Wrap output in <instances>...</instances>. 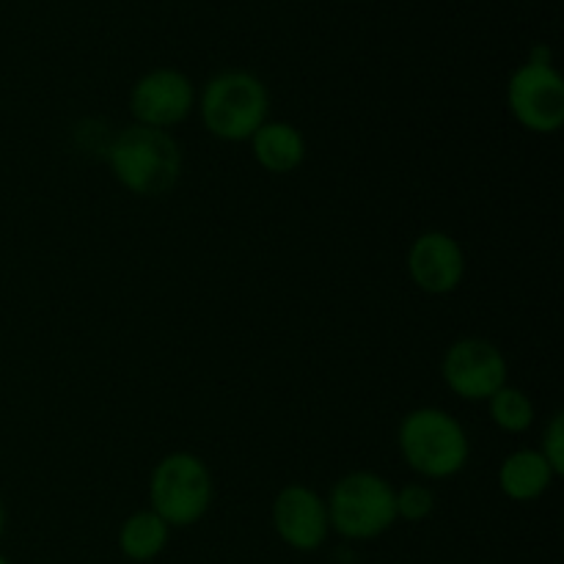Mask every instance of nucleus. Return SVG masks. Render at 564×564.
<instances>
[{"mask_svg": "<svg viewBox=\"0 0 564 564\" xmlns=\"http://www.w3.org/2000/svg\"><path fill=\"white\" fill-rule=\"evenodd\" d=\"M108 165L124 191L143 198L165 196L182 176V149L174 135L130 124L108 147Z\"/></svg>", "mask_w": 564, "mask_h": 564, "instance_id": "1", "label": "nucleus"}, {"mask_svg": "<svg viewBox=\"0 0 564 564\" xmlns=\"http://www.w3.org/2000/svg\"><path fill=\"white\" fill-rule=\"evenodd\" d=\"M204 130L218 141H251L268 121L270 91L262 77L248 69H224L204 83L198 94Z\"/></svg>", "mask_w": 564, "mask_h": 564, "instance_id": "2", "label": "nucleus"}, {"mask_svg": "<svg viewBox=\"0 0 564 564\" xmlns=\"http://www.w3.org/2000/svg\"><path fill=\"white\" fill-rule=\"evenodd\" d=\"M397 446L408 468L424 479L455 477L471 455L463 424L452 413L430 405L405 413L397 430Z\"/></svg>", "mask_w": 564, "mask_h": 564, "instance_id": "3", "label": "nucleus"}, {"mask_svg": "<svg viewBox=\"0 0 564 564\" xmlns=\"http://www.w3.org/2000/svg\"><path fill=\"white\" fill-rule=\"evenodd\" d=\"M213 474L193 452H171L154 466L149 501L169 529H185L202 521L213 507Z\"/></svg>", "mask_w": 564, "mask_h": 564, "instance_id": "4", "label": "nucleus"}, {"mask_svg": "<svg viewBox=\"0 0 564 564\" xmlns=\"http://www.w3.org/2000/svg\"><path fill=\"white\" fill-rule=\"evenodd\" d=\"M394 485L375 471L345 474L325 499L328 523L347 540H375L397 523Z\"/></svg>", "mask_w": 564, "mask_h": 564, "instance_id": "5", "label": "nucleus"}, {"mask_svg": "<svg viewBox=\"0 0 564 564\" xmlns=\"http://www.w3.org/2000/svg\"><path fill=\"white\" fill-rule=\"evenodd\" d=\"M507 108L523 130L554 135L564 124V80L554 64L518 66L507 80Z\"/></svg>", "mask_w": 564, "mask_h": 564, "instance_id": "6", "label": "nucleus"}, {"mask_svg": "<svg viewBox=\"0 0 564 564\" xmlns=\"http://www.w3.org/2000/svg\"><path fill=\"white\" fill-rule=\"evenodd\" d=\"M505 352L499 345L479 336H463L446 347L441 358V378L446 389L466 402H488L501 386H507Z\"/></svg>", "mask_w": 564, "mask_h": 564, "instance_id": "7", "label": "nucleus"}, {"mask_svg": "<svg viewBox=\"0 0 564 564\" xmlns=\"http://www.w3.org/2000/svg\"><path fill=\"white\" fill-rule=\"evenodd\" d=\"M196 108V88L182 69L158 66L135 80L130 91V113L135 124L165 130L182 124Z\"/></svg>", "mask_w": 564, "mask_h": 564, "instance_id": "8", "label": "nucleus"}, {"mask_svg": "<svg viewBox=\"0 0 564 564\" xmlns=\"http://www.w3.org/2000/svg\"><path fill=\"white\" fill-rule=\"evenodd\" d=\"M273 529L292 551L312 554L328 540V507L308 485H286L273 501Z\"/></svg>", "mask_w": 564, "mask_h": 564, "instance_id": "9", "label": "nucleus"}, {"mask_svg": "<svg viewBox=\"0 0 564 564\" xmlns=\"http://www.w3.org/2000/svg\"><path fill=\"white\" fill-rule=\"evenodd\" d=\"M408 275L427 295H452L466 279V253L446 231H422L408 248Z\"/></svg>", "mask_w": 564, "mask_h": 564, "instance_id": "10", "label": "nucleus"}, {"mask_svg": "<svg viewBox=\"0 0 564 564\" xmlns=\"http://www.w3.org/2000/svg\"><path fill=\"white\" fill-rule=\"evenodd\" d=\"M251 152L268 174H292L306 160V138L290 121H264L251 135Z\"/></svg>", "mask_w": 564, "mask_h": 564, "instance_id": "11", "label": "nucleus"}, {"mask_svg": "<svg viewBox=\"0 0 564 564\" xmlns=\"http://www.w3.org/2000/svg\"><path fill=\"white\" fill-rule=\"evenodd\" d=\"M554 468L545 463L538 449H516L505 457L499 466V488L510 501L527 505L549 494L554 485Z\"/></svg>", "mask_w": 564, "mask_h": 564, "instance_id": "12", "label": "nucleus"}, {"mask_svg": "<svg viewBox=\"0 0 564 564\" xmlns=\"http://www.w3.org/2000/svg\"><path fill=\"white\" fill-rule=\"evenodd\" d=\"M171 538V529L158 512L138 510L121 523L119 529V551L132 562H152L165 551Z\"/></svg>", "mask_w": 564, "mask_h": 564, "instance_id": "13", "label": "nucleus"}, {"mask_svg": "<svg viewBox=\"0 0 564 564\" xmlns=\"http://www.w3.org/2000/svg\"><path fill=\"white\" fill-rule=\"evenodd\" d=\"M490 419L505 433H527L534 424V402L527 391L516 389V386H501L494 397L488 400Z\"/></svg>", "mask_w": 564, "mask_h": 564, "instance_id": "14", "label": "nucleus"}, {"mask_svg": "<svg viewBox=\"0 0 564 564\" xmlns=\"http://www.w3.org/2000/svg\"><path fill=\"white\" fill-rule=\"evenodd\" d=\"M394 507H397V521H411L419 523L424 518L433 516L435 510V494L430 485L411 482L405 488L394 490Z\"/></svg>", "mask_w": 564, "mask_h": 564, "instance_id": "15", "label": "nucleus"}, {"mask_svg": "<svg viewBox=\"0 0 564 564\" xmlns=\"http://www.w3.org/2000/svg\"><path fill=\"white\" fill-rule=\"evenodd\" d=\"M538 452L545 457V463L554 468L556 477H562L564 474V416L562 413H554L551 422L545 424L543 444H540Z\"/></svg>", "mask_w": 564, "mask_h": 564, "instance_id": "16", "label": "nucleus"}, {"mask_svg": "<svg viewBox=\"0 0 564 564\" xmlns=\"http://www.w3.org/2000/svg\"><path fill=\"white\" fill-rule=\"evenodd\" d=\"M3 529H6V510H3V501H0V538H3Z\"/></svg>", "mask_w": 564, "mask_h": 564, "instance_id": "17", "label": "nucleus"}, {"mask_svg": "<svg viewBox=\"0 0 564 564\" xmlns=\"http://www.w3.org/2000/svg\"><path fill=\"white\" fill-rule=\"evenodd\" d=\"M0 564H11L9 560H6V556H0Z\"/></svg>", "mask_w": 564, "mask_h": 564, "instance_id": "18", "label": "nucleus"}]
</instances>
